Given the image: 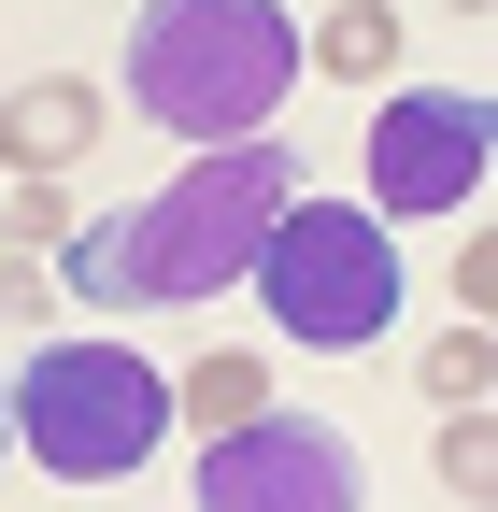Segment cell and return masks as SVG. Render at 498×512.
Masks as SVG:
<instances>
[{
	"instance_id": "cell-13",
	"label": "cell",
	"mask_w": 498,
	"mask_h": 512,
	"mask_svg": "<svg viewBox=\"0 0 498 512\" xmlns=\"http://www.w3.org/2000/svg\"><path fill=\"white\" fill-rule=\"evenodd\" d=\"M442 484H456V498H484V484H498V441H484V413H442Z\"/></svg>"
},
{
	"instance_id": "cell-11",
	"label": "cell",
	"mask_w": 498,
	"mask_h": 512,
	"mask_svg": "<svg viewBox=\"0 0 498 512\" xmlns=\"http://www.w3.org/2000/svg\"><path fill=\"white\" fill-rule=\"evenodd\" d=\"M484 328H442V342H427V399H456V413H484Z\"/></svg>"
},
{
	"instance_id": "cell-12",
	"label": "cell",
	"mask_w": 498,
	"mask_h": 512,
	"mask_svg": "<svg viewBox=\"0 0 498 512\" xmlns=\"http://www.w3.org/2000/svg\"><path fill=\"white\" fill-rule=\"evenodd\" d=\"M57 299H72V285H57V256H0V328H43Z\"/></svg>"
},
{
	"instance_id": "cell-10",
	"label": "cell",
	"mask_w": 498,
	"mask_h": 512,
	"mask_svg": "<svg viewBox=\"0 0 498 512\" xmlns=\"http://www.w3.org/2000/svg\"><path fill=\"white\" fill-rule=\"evenodd\" d=\"M72 242H86L72 228V185H29V171L0 185V256H72Z\"/></svg>"
},
{
	"instance_id": "cell-5",
	"label": "cell",
	"mask_w": 498,
	"mask_h": 512,
	"mask_svg": "<svg viewBox=\"0 0 498 512\" xmlns=\"http://www.w3.org/2000/svg\"><path fill=\"white\" fill-rule=\"evenodd\" d=\"M370 200L385 214H470L484 200V100L470 86H399L370 128Z\"/></svg>"
},
{
	"instance_id": "cell-6",
	"label": "cell",
	"mask_w": 498,
	"mask_h": 512,
	"mask_svg": "<svg viewBox=\"0 0 498 512\" xmlns=\"http://www.w3.org/2000/svg\"><path fill=\"white\" fill-rule=\"evenodd\" d=\"M200 512H356V456L314 413H257L200 456Z\"/></svg>"
},
{
	"instance_id": "cell-3",
	"label": "cell",
	"mask_w": 498,
	"mask_h": 512,
	"mask_svg": "<svg viewBox=\"0 0 498 512\" xmlns=\"http://www.w3.org/2000/svg\"><path fill=\"white\" fill-rule=\"evenodd\" d=\"M15 441H29L57 484H129L157 441H171V384L129 342H43L29 384H15Z\"/></svg>"
},
{
	"instance_id": "cell-4",
	"label": "cell",
	"mask_w": 498,
	"mask_h": 512,
	"mask_svg": "<svg viewBox=\"0 0 498 512\" xmlns=\"http://www.w3.org/2000/svg\"><path fill=\"white\" fill-rule=\"evenodd\" d=\"M257 299H271V328L285 342H385V313H399V256H385V214H342V200H299L257 256Z\"/></svg>"
},
{
	"instance_id": "cell-9",
	"label": "cell",
	"mask_w": 498,
	"mask_h": 512,
	"mask_svg": "<svg viewBox=\"0 0 498 512\" xmlns=\"http://www.w3.org/2000/svg\"><path fill=\"white\" fill-rule=\"evenodd\" d=\"M385 57H399V15L385 0H342V15L299 43V72H385Z\"/></svg>"
},
{
	"instance_id": "cell-8",
	"label": "cell",
	"mask_w": 498,
	"mask_h": 512,
	"mask_svg": "<svg viewBox=\"0 0 498 512\" xmlns=\"http://www.w3.org/2000/svg\"><path fill=\"white\" fill-rule=\"evenodd\" d=\"M171 413L200 427V441H228V427H257V413H271V370H257V356H200V370L171 384Z\"/></svg>"
},
{
	"instance_id": "cell-15",
	"label": "cell",
	"mask_w": 498,
	"mask_h": 512,
	"mask_svg": "<svg viewBox=\"0 0 498 512\" xmlns=\"http://www.w3.org/2000/svg\"><path fill=\"white\" fill-rule=\"evenodd\" d=\"M0 441H15V384H0Z\"/></svg>"
},
{
	"instance_id": "cell-2",
	"label": "cell",
	"mask_w": 498,
	"mask_h": 512,
	"mask_svg": "<svg viewBox=\"0 0 498 512\" xmlns=\"http://www.w3.org/2000/svg\"><path fill=\"white\" fill-rule=\"evenodd\" d=\"M299 86V29L271 15V0H157V15L129 29V114H157L171 143H257V128L285 114Z\"/></svg>"
},
{
	"instance_id": "cell-1",
	"label": "cell",
	"mask_w": 498,
	"mask_h": 512,
	"mask_svg": "<svg viewBox=\"0 0 498 512\" xmlns=\"http://www.w3.org/2000/svg\"><path fill=\"white\" fill-rule=\"evenodd\" d=\"M285 214H299V157L228 143L200 171H171L143 214H100L57 285H86V299H214V285H257V256H271Z\"/></svg>"
},
{
	"instance_id": "cell-14",
	"label": "cell",
	"mask_w": 498,
	"mask_h": 512,
	"mask_svg": "<svg viewBox=\"0 0 498 512\" xmlns=\"http://www.w3.org/2000/svg\"><path fill=\"white\" fill-rule=\"evenodd\" d=\"M484 299H498V228L456 242V328H484Z\"/></svg>"
},
{
	"instance_id": "cell-7",
	"label": "cell",
	"mask_w": 498,
	"mask_h": 512,
	"mask_svg": "<svg viewBox=\"0 0 498 512\" xmlns=\"http://www.w3.org/2000/svg\"><path fill=\"white\" fill-rule=\"evenodd\" d=\"M86 157H100V86L43 72V86H15V100H0V171L57 185V171H86Z\"/></svg>"
}]
</instances>
